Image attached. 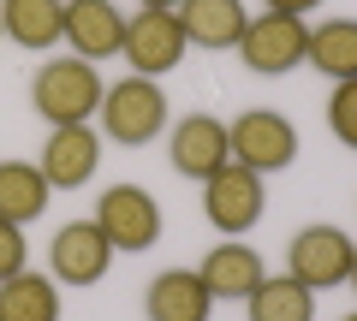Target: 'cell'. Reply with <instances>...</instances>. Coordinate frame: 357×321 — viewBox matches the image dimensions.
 I'll use <instances>...</instances> for the list:
<instances>
[{
    "label": "cell",
    "mask_w": 357,
    "mask_h": 321,
    "mask_svg": "<svg viewBox=\"0 0 357 321\" xmlns=\"http://www.w3.org/2000/svg\"><path fill=\"white\" fill-rule=\"evenodd\" d=\"M102 90L107 84L96 77V65L77 54H60L30 72V107L42 113V125H89V113L102 107Z\"/></svg>",
    "instance_id": "1"
},
{
    "label": "cell",
    "mask_w": 357,
    "mask_h": 321,
    "mask_svg": "<svg viewBox=\"0 0 357 321\" xmlns=\"http://www.w3.org/2000/svg\"><path fill=\"white\" fill-rule=\"evenodd\" d=\"M102 137L126 143V149H143V143H155L167 131V90L155 84V77H119V84H107L102 90Z\"/></svg>",
    "instance_id": "2"
},
{
    "label": "cell",
    "mask_w": 357,
    "mask_h": 321,
    "mask_svg": "<svg viewBox=\"0 0 357 321\" xmlns=\"http://www.w3.org/2000/svg\"><path fill=\"white\" fill-rule=\"evenodd\" d=\"M96 226L107 232V244L119 256H143V250L161 244V203L143 185H107L102 203H96Z\"/></svg>",
    "instance_id": "3"
},
{
    "label": "cell",
    "mask_w": 357,
    "mask_h": 321,
    "mask_svg": "<svg viewBox=\"0 0 357 321\" xmlns=\"http://www.w3.org/2000/svg\"><path fill=\"white\" fill-rule=\"evenodd\" d=\"M227 143H232V161L250 173H280L298 161V131L280 107H250L227 125Z\"/></svg>",
    "instance_id": "4"
},
{
    "label": "cell",
    "mask_w": 357,
    "mask_h": 321,
    "mask_svg": "<svg viewBox=\"0 0 357 321\" xmlns=\"http://www.w3.org/2000/svg\"><path fill=\"white\" fill-rule=\"evenodd\" d=\"M304 48H310V24L304 18H286V13H256L238 36V54L250 72L262 77H286L304 65Z\"/></svg>",
    "instance_id": "5"
},
{
    "label": "cell",
    "mask_w": 357,
    "mask_h": 321,
    "mask_svg": "<svg viewBox=\"0 0 357 321\" xmlns=\"http://www.w3.org/2000/svg\"><path fill=\"white\" fill-rule=\"evenodd\" d=\"M262 208H268V185H262V173L238 167V161H227L215 179H203V214L215 220L227 238H244V232L262 220Z\"/></svg>",
    "instance_id": "6"
},
{
    "label": "cell",
    "mask_w": 357,
    "mask_h": 321,
    "mask_svg": "<svg viewBox=\"0 0 357 321\" xmlns=\"http://www.w3.org/2000/svg\"><path fill=\"white\" fill-rule=\"evenodd\" d=\"M351 256H357V244L340 226H304L286 244V274L304 280L310 292H333V285L351 280Z\"/></svg>",
    "instance_id": "7"
},
{
    "label": "cell",
    "mask_w": 357,
    "mask_h": 321,
    "mask_svg": "<svg viewBox=\"0 0 357 321\" xmlns=\"http://www.w3.org/2000/svg\"><path fill=\"white\" fill-rule=\"evenodd\" d=\"M114 256L119 250L107 244V232L96 220H72V226L54 232V244H48V274L60 285H96V280H107Z\"/></svg>",
    "instance_id": "8"
},
{
    "label": "cell",
    "mask_w": 357,
    "mask_h": 321,
    "mask_svg": "<svg viewBox=\"0 0 357 321\" xmlns=\"http://www.w3.org/2000/svg\"><path fill=\"white\" fill-rule=\"evenodd\" d=\"M167 161H173V173H185V179H215L220 167L232 161V143H227V119L215 113H185L173 125V143H167Z\"/></svg>",
    "instance_id": "9"
},
{
    "label": "cell",
    "mask_w": 357,
    "mask_h": 321,
    "mask_svg": "<svg viewBox=\"0 0 357 321\" xmlns=\"http://www.w3.org/2000/svg\"><path fill=\"white\" fill-rule=\"evenodd\" d=\"M126 65L137 77H161L173 72L178 60H185V30H178L173 13H149V6H137V18H126Z\"/></svg>",
    "instance_id": "10"
},
{
    "label": "cell",
    "mask_w": 357,
    "mask_h": 321,
    "mask_svg": "<svg viewBox=\"0 0 357 321\" xmlns=\"http://www.w3.org/2000/svg\"><path fill=\"white\" fill-rule=\"evenodd\" d=\"M42 179H48V191H77V185L96 179V167H102V131L89 125H54L48 143H42Z\"/></svg>",
    "instance_id": "11"
},
{
    "label": "cell",
    "mask_w": 357,
    "mask_h": 321,
    "mask_svg": "<svg viewBox=\"0 0 357 321\" xmlns=\"http://www.w3.org/2000/svg\"><path fill=\"white\" fill-rule=\"evenodd\" d=\"M66 42L77 48V60H114L126 48V13L114 0H66Z\"/></svg>",
    "instance_id": "12"
},
{
    "label": "cell",
    "mask_w": 357,
    "mask_h": 321,
    "mask_svg": "<svg viewBox=\"0 0 357 321\" xmlns=\"http://www.w3.org/2000/svg\"><path fill=\"white\" fill-rule=\"evenodd\" d=\"M173 18H178V30H185V48H203V54L238 48L244 24H250L244 0H178Z\"/></svg>",
    "instance_id": "13"
},
{
    "label": "cell",
    "mask_w": 357,
    "mask_h": 321,
    "mask_svg": "<svg viewBox=\"0 0 357 321\" xmlns=\"http://www.w3.org/2000/svg\"><path fill=\"white\" fill-rule=\"evenodd\" d=\"M197 274H203V285H208V297H215V304H244V297L268 280L262 256H256L244 238H220V244L203 256V268H197Z\"/></svg>",
    "instance_id": "14"
},
{
    "label": "cell",
    "mask_w": 357,
    "mask_h": 321,
    "mask_svg": "<svg viewBox=\"0 0 357 321\" xmlns=\"http://www.w3.org/2000/svg\"><path fill=\"white\" fill-rule=\"evenodd\" d=\"M143 315L149 321H208L215 315V297H208L203 274L167 268V274H155L149 292H143Z\"/></svg>",
    "instance_id": "15"
},
{
    "label": "cell",
    "mask_w": 357,
    "mask_h": 321,
    "mask_svg": "<svg viewBox=\"0 0 357 321\" xmlns=\"http://www.w3.org/2000/svg\"><path fill=\"white\" fill-rule=\"evenodd\" d=\"M0 24H6V42L42 54L66 36V0H0Z\"/></svg>",
    "instance_id": "16"
},
{
    "label": "cell",
    "mask_w": 357,
    "mask_h": 321,
    "mask_svg": "<svg viewBox=\"0 0 357 321\" xmlns=\"http://www.w3.org/2000/svg\"><path fill=\"white\" fill-rule=\"evenodd\" d=\"M304 65H316L333 84H351L357 77V18H321V24L310 30Z\"/></svg>",
    "instance_id": "17"
},
{
    "label": "cell",
    "mask_w": 357,
    "mask_h": 321,
    "mask_svg": "<svg viewBox=\"0 0 357 321\" xmlns=\"http://www.w3.org/2000/svg\"><path fill=\"white\" fill-rule=\"evenodd\" d=\"M0 321H60V280L30 268L0 280Z\"/></svg>",
    "instance_id": "18"
},
{
    "label": "cell",
    "mask_w": 357,
    "mask_h": 321,
    "mask_svg": "<svg viewBox=\"0 0 357 321\" xmlns=\"http://www.w3.org/2000/svg\"><path fill=\"white\" fill-rule=\"evenodd\" d=\"M250 321H316V292L292 274H268L250 297H244Z\"/></svg>",
    "instance_id": "19"
},
{
    "label": "cell",
    "mask_w": 357,
    "mask_h": 321,
    "mask_svg": "<svg viewBox=\"0 0 357 321\" xmlns=\"http://www.w3.org/2000/svg\"><path fill=\"white\" fill-rule=\"evenodd\" d=\"M48 208V179H42L36 161H0V220H30Z\"/></svg>",
    "instance_id": "20"
},
{
    "label": "cell",
    "mask_w": 357,
    "mask_h": 321,
    "mask_svg": "<svg viewBox=\"0 0 357 321\" xmlns=\"http://www.w3.org/2000/svg\"><path fill=\"white\" fill-rule=\"evenodd\" d=\"M328 131L345 143V149H357V77H351V84H333V95H328Z\"/></svg>",
    "instance_id": "21"
},
{
    "label": "cell",
    "mask_w": 357,
    "mask_h": 321,
    "mask_svg": "<svg viewBox=\"0 0 357 321\" xmlns=\"http://www.w3.org/2000/svg\"><path fill=\"white\" fill-rule=\"evenodd\" d=\"M24 262H30L24 226H18V220H0V280H13V274H24Z\"/></svg>",
    "instance_id": "22"
},
{
    "label": "cell",
    "mask_w": 357,
    "mask_h": 321,
    "mask_svg": "<svg viewBox=\"0 0 357 321\" xmlns=\"http://www.w3.org/2000/svg\"><path fill=\"white\" fill-rule=\"evenodd\" d=\"M321 0H262V13H286V18H304V13H316Z\"/></svg>",
    "instance_id": "23"
},
{
    "label": "cell",
    "mask_w": 357,
    "mask_h": 321,
    "mask_svg": "<svg viewBox=\"0 0 357 321\" xmlns=\"http://www.w3.org/2000/svg\"><path fill=\"white\" fill-rule=\"evenodd\" d=\"M137 6H149V13H178V0H137Z\"/></svg>",
    "instance_id": "24"
},
{
    "label": "cell",
    "mask_w": 357,
    "mask_h": 321,
    "mask_svg": "<svg viewBox=\"0 0 357 321\" xmlns=\"http://www.w3.org/2000/svg\"><path fill=\"white\" fill-rule=\"evenodd\" d=\"M345 285H351V292H357V256H351V280H345Z\"/></svg>",
    "instance_id": "25"
},
{
    "label": "cell",
    "mask_w": 357,
    "mask_h": 321,
    "mask_svg": "<svg viewBox=\"0 0 357 321\" xmlns=\"http://www.w3.org/2000/svg\"><path fill=\"white\" fill-rule=\"evenodd\" d=\"M0 36H6V24H0Z\"/></svg>",
    "instance_id": "26"
},
{
    "label": "cell",
    "mask_w": 357,
    "mask_h": 321,
    "mask_svg": "<svg viewBox=\"0 0 357 321\" xmlns=\"http://www.w3.org/2000/svg\"><path fill=\"white\" fill-rule=\"evenodd\" d=\"M345 321H357V315H345Z\"/></svg>",
    "instance_id": "27"
}]
</instances>
